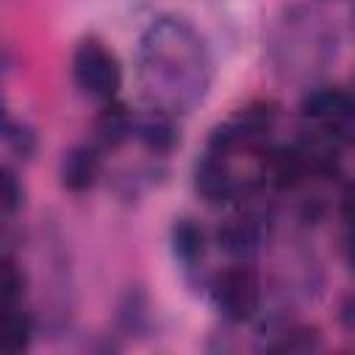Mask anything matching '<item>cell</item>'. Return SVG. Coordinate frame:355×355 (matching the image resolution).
Masks as SVG:
<instances>
[{
  "mask_svg": "<svg viewBox=\"0 0 355 355\" xmlns=\"http://www.w3.org/2000/svg\"><path fill=\"white\" fill-rule=\"evenodd\" d=\"M141 83L166 114L191 108L208 86V58L200 36L180 19L155 22L141 39Z\"/></svg>",
  "mask_w": 355,
  "mask_h": 355,
  "instance_id": "cell-1",
  "label": "cell"
},
{
  "mask_svg": "<svg viewBox=\"0 0 355 355\" xmlns=\"http://www.w3.org/2000/svg\"><path fill=\"white\" fill-rule=\"evenodd\" d=\"M72 78L86 94L105 100V103L114 100L122 86V69H119L116 55L97 39H86L75 47Z\"/></svg>",
  "mask_w": 355,
  "mask_h": 355,
  "instance_id": "cell-2",
  "label": "cell"
},
{
  "mask_svg": "<svg viewBox=\"0 0 355 355\" xmlns=\"http://www.w3.org/2000/svg\"><path fill=\"white\" fill-rule=\"evenodd\" d=\"M214 305L227 322H247L261 302V283L250 266H230L214 280Z\"/></svg>",
  "mask_w": 355,
  "mask_h": 355,
  "instance_id": "cell-3",
  "label": "cell"
},
{
  "mask_svg": "<svg viewBox=\"0 0 355 355\" xmlns=\"http://www.w3.org/2000/svg\"><path fill=\"white\" fill-rule=\"evenodd\" d=\"M302 111L324 133H344L355 125V94L338 86H322L302 100Z\"/></svg>",
  "mask_w": 355,
  "mask_h": 355,
  "instance_id": "cell-4",
  "label": "cell"
},
{
  "mask_svg": "<svg viewBox=\"0 0 355 355\" xmlns=\"http://www.w3.org/2000/svg\"><path fill=\"white\" fill-rule=\"evenodd\" d=\"M58 175H61V186L67 191L78 194V191L92 189L97 183V178H100V155H97V150L89 147V144H78V147L67 150L64 158H61V172Z\"/></svg>",
  "mask_w": 355,
  "mask_h": 355,
  "instance_id": "cell-5",
  "label": "cell"
},
{
  "mask_svg": "<svg viewBox=\"0 0 355 355\" xmlns=\"http://www.w3.org/2000/svg\"><path fill=\"white\" fill-rule=\"evenodd\" d=\"M197 189L211 202H222V200H230L233 197L236 178L230 175V166H227V155L225 153H216V150H208L205 153V158L197 164Z\"/></svg>",
  "mask_w": 355,
  "mask_h": 355,
  "instance_id": "cell-6",
  "label": "cell"
},
{
  "mask_svg": "<svg viewBox=\"0 0 355 355\" xmlns=\"http://www.w3.org/2000/svg\"><path fill=\"white\" fill-rule=\"evenodd\" d=\"M216 239L225 252H230L236 258H247L261 247V227L255 219L241 214V216H230L227 222H222Z\"/></svg>",
  "mask_w": 355,
  "mask_h": 355,
  "instance_id": "cell-7",
  "label": "cell"
},
{
  "mask_svg": "<svg viewBox=\"0 0 355 355\" xmlns=\"http://www.w3.org/2000/svg\"><path fill=\"white\" fill-rule=\"evenodd\" d=\"M136 136L141 139V144L147 150H155V153H166L175 147L178 141V133H175V122L166 111H150L147 116H141L136 122Z\"/></svg>",
  "mask_w": 355,
  "mask_h": 355,
  "instance_id": "cell-8",
  "label": "cell"
},
{
  "mask_svg": "<svg viewBox=\"0 0 355 355\" xmlns=\"http://www.w3.org/2000/svg\"><path fill=\"white\" fill-rule=\"evenodd\" d=\"M133 130H136V119L130 116V111L122 103L105 105L100 111V116H97V139L103 144H108V147L122 144Z\"/></svg>",
  "mask_w": 355,
  "mask_h": 355,
  "instance_id": "cell-9",
  "label": "cell"
},
{
  "mask_svg": "<svg viewBox=\"0 0 355 355\" xmlns=\"http://www.w3.org/2000/svg\"><path fill=\"white\" fill-rule=\"evenodd\" d=\"M172 247H175V255L183 261V263H194L202 258L205 252V233L197 222L191 219H178L175 227H172Z\"/></svg>",
  "mask_w": 355,
  "mask_h": 355,
  "instance_id": "cell-10",
  "label": "cell"
},
{
  "mask_svg": "<svg viewBox=\"0 0 355 355\" xmlns=\"http://www.w3.org/2000/svg\"><path fill=\"white\" fill-rule=\"evenodd\" d=\"M31 316L17 311V308H6V319H3V349L6 352H22L31 344Z\"/></svg>",
  "mask_w": 355,
  "mask_h": 355,
  "instance_id": "cell-11",
  "label": "cell"
},
{
  "mask_svg": "<svg viewBox=\"0 0 355 355\" xmlns=\"http://www.w3.org/2000/svg\"><path fill=\"white\" fill-rule=\"evenodd\" d=\"M6 144L19 155V158H31L33 150H36V133L25 125V122H14V119H6Z\"/></svg>",
  "mask_w": 355,
  "mask_h": 355,
  "instance_id": "cell-12",
  "label": "cell"
},
{
  "mask_svg": "<svg viewBox=\"0 0 355 355\" xmlns=\"http://www.w3.org/2000/svg\"><path fill=\"white\" fill-rule=\"evenodd\" d=\"M25 294V277L17 269V263L11 258L3 261V302L6 308H14V302Z\"/></svg>",
  "mask_w": 355,
  "mask_h": 355,
  "instance_id": "cell-13",
  "label": "cell"
},
{
  "mask_svg": "<svg viewBox=\"0 0 355 355\" xmlns=\"http://www.w3.org/2000/svg\"><path fill=\"white\" fill-rule=\"evenodd\" d=\"M22 197H25V191H22L17 175L11 169H3V208H6V214H14L22 205Z\"/></svg>",
  "mask_w": 355,
  "mask_h": 355,
  "instance_id": "cell-14",
  "label": "cell"
},
{
  "mask_svg": "<svg viewBox=\"0 0 355 355\" xmlns=\"http://www.w3.org/2000/svg\"><path fill=\"white\" fill-rule=\"evenodd\" d=\"M341 211H344V219H347V222L352 225V230H355V186L347 189L344 202H341Z\"/></svg>",
  "mask_w": 355,
  "mask_h": 355,
  "instance_id": "cell-15",
  "label": "cell"
}]
</instances>
